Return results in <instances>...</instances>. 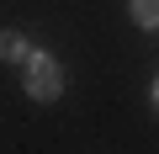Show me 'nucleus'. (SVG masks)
Segmentation results:
<instances>
[{"mask_svg":"<svg viewBox=\"0 0 159 154\" xmlns=\"http://www.w3.org/2000/svg\"><path fill=\"white\" fill-rule=\"evenodd\" d=\"M27 74H21V91L32 96V101H58L64 96V58H53L48 48H32V58L21 64Z\"/></svg>","mask_w":159,"mask_h":154,"instance_id":"f257e3e1","label":"nucleus"},{"mask_svg":"<svg viewBox=\"0 0 159 154\" xmlns=\"http://www.w3.org/2000/svg\"><path fill=\"white\" fill-rule=\"evenodd\" d=\"M127 16L143 32H159V0H127Z\"/></svg>","mask_w":159,"mask_h":154,"instance_id":"7ed1b4c3","label":"nucleus"},{"mask_svg":"<svg viewBox=\"0 0 159 154\" xmlns=\"http://www.w3.org/2000/svg\"><path fill=\"white\" fill-rule=\"evenodd\" d=\"M27 58H32V43L16 27H0V64H27Z\"/></svg>","mask_w":159,"mask_h":154,"instance_id":"f03ea898","label":"nucleus"},{"mask_svg":"<svg viewBox=\"0 0 159 154\" xmlns=\"http://www.w3.org/2000/svg\"><path fill=\"white\" fill-rule=\"evenodd\" d=\"M148 106H154V112H159V80H154V85H148Z\"/></svg>","mask_w":159,"mask_h":154,"instance_id":"20e7f679","label":"nucleus"}]
</instances>
